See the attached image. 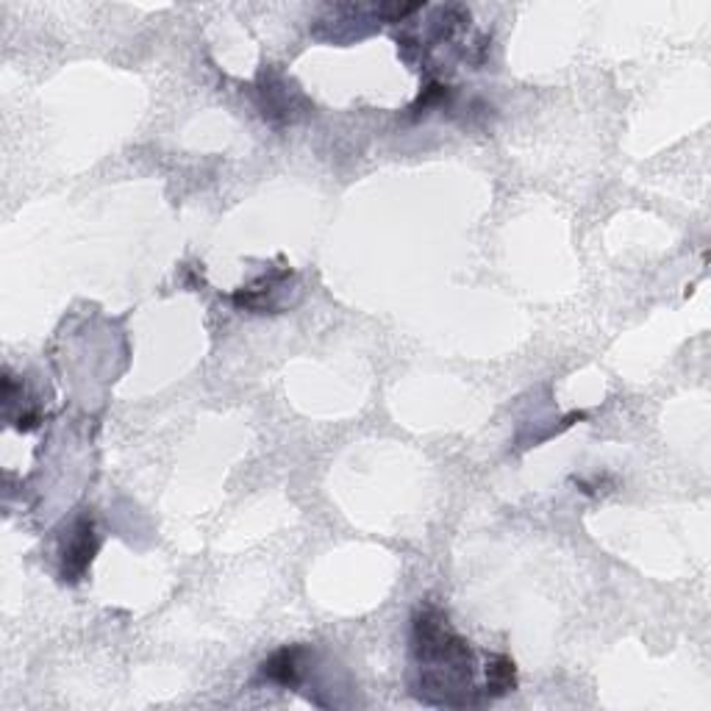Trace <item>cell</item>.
Returning a JSON list of instances; mask_svg holds the SVG:
<instances>
[{
	"instance_id": "obj_1",
	"label": "cell",
	"mask_w": 711,
	"mask_h": 711,
	"mask_svg": "<svg viewBox=\"0 0 711 711\" xmlns=\"http://www.w3.org/2000/svg\"><path fill=\"white\" fill-rule=\"evenodd\" d=\"M414 653L423 673L419 690L440 692L436 703L447 707H458V692H467L475 703L473 653L462 636L453 634L440 609L428 606L414 614Z\"/></svg>"
},
{
	"instance_id": "obj_2",
	"label": "cell",
	"mask_w": 711,
	"mask_h": 711,
	"mask_svg": "<svg viewBox=\"0 0 711 711\" xmlns=\"http://www.w3.org/2000/svg\"><path fill=\"white\" fill-rule=\"evenodd\" d=\"M95 553H98V536H95L92 517H78L70 534H67L65 545H61V575H65V581L81 579L92 564Z\"/></svg>"
},
{
	"instance_id": "obj_3",
	"label": "cell",
	"mask_w": 711,
	"mask_h": 711,
	"mask_svg": "<svg viewBox=\"0 0 711 711\" xmlns=\"http://www.w3.org/2000/svg\"><path fill=\"white\" fill-rule=\"evenodd\" d=\"M304 668H306V648L293 645L273 653V656L261 664V675L278 687H298L300 681H304Z\"/></svg>"
},
{
	"instance_id": "obj_4",
	"label": "cell",
	"mask_w": 711,
	"mask_h": 711,
	"mask_svg": "<svg viewBox=\"0 0 711 711\" xmlns=\"http://www.w3.org/2000/svg\"><path fill=\"white\" fill-rule=\"evenodd\" d=\"M517 679H514V662L506 656H490L486 662V695L501 698L514 690Z\"/></svg>"
}]
</instances>
